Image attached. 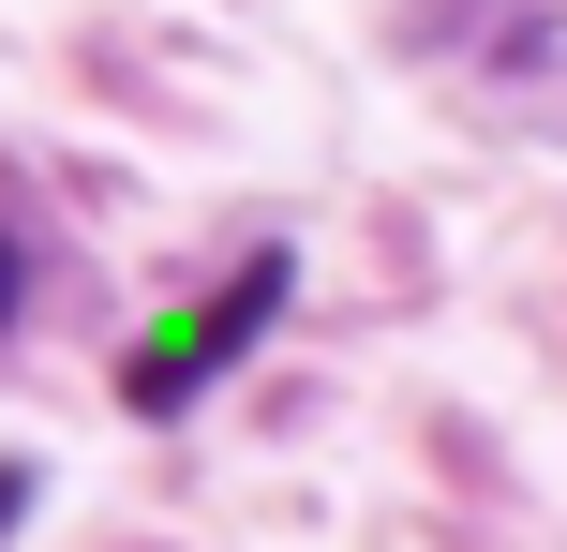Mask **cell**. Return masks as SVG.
<instances>
[{"label": "cell", "mask_w": 567, "mask_h": 552, "mask_svg": "<svg viewBox=\"0 0 567 552\" xmlns=\"http://www.w3.org/2000/svg\"><path fill=\"white\" fill-rule=\"evenodd\" d=\"M284 284H299V269H284V254H255V269H239V284L179 299V314L150 329L135 358H120V404H135V418H179V404H195L209 374H225V358H255V329L284 314Z\"/></svg>", "instance_id": "obj_1"}, {"label": "cell", "mask_w": 567, "mask_h": 552, "mask_svg": "<svg viewBox=\"0 0 567 552\" xmlns=\"http://www.w3.org/2000/svg\"><path fill=\"white\" fill-rule=\"evenodd\" d=\"M16 299H30V239L0 225V329H16Z\"/></svg>", "instance_id": "obj_2"}, {"label": "cell", "mask_w": 567, "mask_h": 552, "mask_svg": "<svg viewBox=\"0 0 567 552\" xmlns=\"http://www.w3.org/2000/svg\"><path fill=\"white\" fill-rule=\"evenodd\" d=\"M16 508H30V464H0V538H16Z\"/></svg>", "instance_id": "obj_3"}]
</instances>
